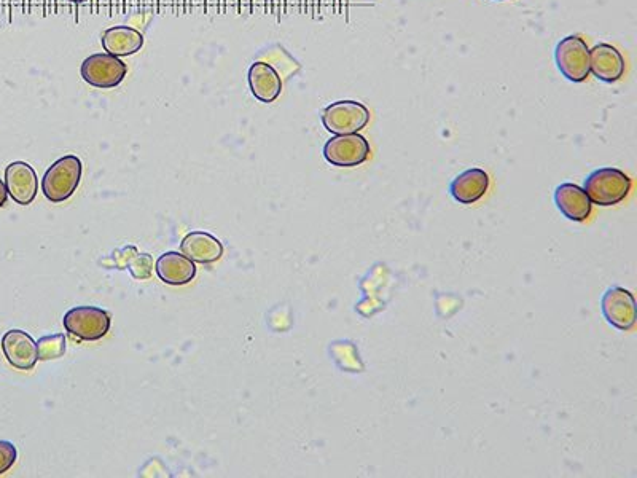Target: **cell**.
Masks as SVG:
<instances>
[{"label":"cell","mask_w":637,"mask_h":478,"mask_svg":"<svg viewBox=\"0 0 637 478\" xmlns=\"http://www.w3.org/2000/svg\"><path fill=\"white\" fill-rule=\"evenodd\" d=\"M83 165L79 157L66 155L55 161L42 179V192L51 203L69 200L82 181Z\"/></svg>","instance_id":"1"},{"label":"cell","mask_w":637,"mask_h":478,"mask_svg":"<svg viewBox=\"0 0 637 478\" xmlns=\"http://www.w3.org/2000/svg\"><path fill=\"white\" fill-rule=\"evenodd\" d=\"M633 181L617 168L596 169L585 179V193L591 204L615 206L630 195Z\"/></svg>","instance_id":"2"},{"label":"cell","mask_w":637,"mask_h":478,"mask_svg":"<svg viewBox=\"0 0 637 478\" xmlns=\"http://www.w3.org/2000/svg\"><path fill=\"white\" fill-rule=\"evenodd\" d=\"M110 326V314L98 306H77L64 316V329L79 341L101 340L109 334Z\"/></svg>","instance_id":"3"},{"label":"cell","mask_w":637,"mask_h":478,"mask_svg":"<svg viewBox=\"0 0 637 478\" xmlns=\"http://www.w3.org/2000/svg\"><path fill=\"white\" fill-rule=\"evenodd\" d=\"M555 61L559 72L569 82L582 83L590 77V48L580 36H567L559 40Z\"/></svg>","instance_id":"4"},{"label":"cell","mask_w":637,"mask_h":478,"mask_svg":"<svg viewBox=\"0 0 637 478\" xmlns=\"http://www.w3.org/2000/svg\"><path fill=\"white\" fill-rule=\"evenodd\" d=\"M370 110L362 102L337 101L325 107L322 125L332 134H354L364 130L370 122Z\"/></svg>","instance_id":"5"},{"label":"cell","mask_w":637,"mask_h":478,"mask_svg":"<svg viewBox=\"0 0 637 478\" xmlns=\"http://www.w3.org/2000/svg\"><path fill=\"white\" fill-rule=\"evenodd\" d=\"M80 74L91 87L112 90L125 80L128 66L117 56L109 55V53H94L83 61Z\"/></svg>","instance_id":"6"},{"label":"cell","mask_w":637,"mask_h":478,"mask_svg":"<svg viewBox=\"0 0 637 478\" xmlns=\"http://www.w3.org/2000/svg\"><path fill=\"white\" fill-rule=\"evenodd\" d=\"M372 155V149L359 133L338 134L324 145V158L337 168H356L364 165Z\"/></svg>","instance_id":"7"},{"label":"cell","mask_w":637,"mask_h":478,"mask_svg":"<svg viewBox=\"0 0 637 478\" xmlns=\"http://www.w3.org/2000/svg\"><path fill=\"white\" fill-rule=\"evenodd\" d=\"M602 314L615 329H633L636 326V300L630 290L623 287H610L602 297Z\"/></svg>","instance_id":"8"},{"label":"cell","mask_w":637,"mask_h":478,"mask_svg":"<svg viewBox=\"0 0 637 478\" xmlns=\"http://www.w3.org/2000/svg\"><path fill=\"white\" fill-rule=\"evenodd\" d=\"M2 351L8 364L18 370H32L39 361L37 341L24 330H8L2 337Z\"/></svg>","instance_id":"9"},{"label":"cell","mask_w":637,"mask_h":478,"mask_svg":"<svg viewBox=\"0 0 637 478\" xmlns=\"http://www.w3.org/2000/svg\"><path fill=\"white\" fill-rule=\"evenodd\" d=\"M5 185L8 195L12 196L16 204L28 206L36 200L39 179L31 165L24 161H13L5 169Z\"/></svg>","instance_id":"10"},{"label":"cell","mask_w":637,"mask_h":478,"mask_svg":"<svg viewBox=\"0 0 637 478\" xmlns=\"http://www.w3.org/2000/svg\"><path fill=\"white\" fill-rule=\"evenodd\" d=\"M626 63L622 53L610 44H599L590 50V74L604 83H615L625 75Z\"/></svg>","instance_id":"11"},{"label":"cell","mask_w":637,"mask_h":478,"mask_svg":"<svg viewBox=\"0 0 637 478\" xmlns=\"http://www.w3.org/2000/svg\"><path fill=\"white\" fill-rule=\"evenodd\" d=\"M555 204L561 214L572 222H585L593 206L585 190L571 182L556 187Z\"/></svg>","instance_id":"12"},{"label":"cell","mask_w":637,"mask_h":478,"mask_svg":"<svg viewBox=\"0 0 637 478\" xmlns=\"http://www.w3.org/2000/svg\"><path fill=\"white\" fill-rule=\"evenodd\" d=\"M247 80H249L252 95L263 104H271L281 96L282 80L271 64L263 63V61L252 64Z\"/></svg>","instance_id":"13"},{"label":"cell","mask_w":637,"mask_h":478,"mask_svg":"<svg viewBox=\"0 0 637 478\" xmlns=\"http://www.w3.org/2000/svg\"><path fill=\"white\" fill-rule=\"evenodd\" d=\"M158 278L169 286H185L196 276L195 262L179 252H166L157 260Z\"/></svg>","instance_id":"14"},{"label":"cell","mask_w":637,"mask_h":478,"mask_svg":"<svg viewBox=\"0 0 637 478\" xmlns=\"http://www.w3.org/2000/svg\"><path fill=\"white\" fill-rule=\"evenodd\" d=\"M180 251L192 262L209 265L222 259L223 244L209 233L192 232L182 239Z\"/></svg>","instance_id":"15"},{"label":"cell","mask_w":637,"mask_h":478,"mask_svg":"<svg viewBox=\"0 0 637 478\" xmlns=\"http://www.w3.org/2000/svg\"><path fill=\"white\" fill-rule=\"evenodd\" d=\"M489 189V176L483 169H467L459 174L450 185L454 200L461 204H473L481 200Z\"/></svg>","instance_id":"16"},{"label":"cell","mask_w":637,"mask_h":478,"mask_svg":"<svg viewBox=\"0 0 637 478\" xmlns=\"http://www.w3.org/2000/svg\"><path fill=\"white\" fill-rule=\"evenodd\" d=\"M101 44L109 55L125 58L141 51L144 47V36L131 26H114L104 31Z\"/></svg>","instance_id":"17"},{"label":"cell","mask_w":637,"mask_h":478,"mask_svg":"<svg viewBox=\"0 0 637 478\" xmlns=\"http://www.w3.org/2000/svg\"><path fill=\"white\" fill-rule=\"evenodd\" d=\"M123 255L126 257V262L118 263V267H125L133 278L141 279V281L150 279L152 276V255L137 254L134 247H131V255H128V247L123 249Z\"/></svg>","instance_id":"18"},{"label":"cell","mask_w":637,"mask_h":478,"mask_svg":"<svg viewBox=\"0 0 637 478\" xmlns=\"http://www.w3.org/2000/svg\"><path fill=\"white\" fill-rule=\"evenodd\" d=\"M39 361H55L66 353V337L63 334L42 337L37 341Z\"/></svg>","instance_id":"19"},{"label":"cell","mask_w":637,"mask_h":478,"mask_svg":"<svg viewBox=\"0 0 637 478\" xmlns=\"http://www.w3.org/2000/svg\"><path fill=\"white\" fill-rule=\"evenodd\" d=\"M18 458L15 445L7 440H0V475L12 469Z\"/></svg>","instance_id":"20"},{"label":"cell","mask_w":637,"mask_h":478,"mask_svg":"<svg viewBox=\"0 0 637 478\" xmlns=\"http://www.w3.org/2000/svg\"><path fill=\"white\" fill-rule=\"evenodd\" d=\"M8 200V190L5 182L0 179V208H4Z\"/></svg>","instance_id":"21"},{"label":"cell","mask_w":637,"mask_h":478,"mask_svg":"<svg viewBox=\"0 0 637 478\" xmlns=\"http://www.w3.org/2000/svg\"><path fill=\"white\" fill-rule=\"evenodd\" d=\"M67 2H71V4H85L88 0H67Z\"/></svg>","instance_id":"22"},{"label":"cell","mask_w":637,"mask_h":478,"mask_svg":"<svg viewBox=\"0 0 637 478\" xmlns=\"http://www.w3.org/2000/svg\"><path fill=\"white\" fill-rule=\"evenodd\" d=\"M496 2H505V0H496Z\"/></svg>","instance_id":"23"}]
</instances>
